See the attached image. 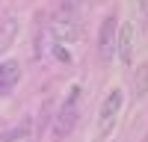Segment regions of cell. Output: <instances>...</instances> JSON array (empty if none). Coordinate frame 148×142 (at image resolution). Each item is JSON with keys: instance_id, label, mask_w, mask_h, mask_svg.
Wrapping results in <instances>:
<instances>
[{"instance_id": "10", "label": "cell", "mask_w": 148, "mask_h": 142, "mask_svg": "<svg viewBox=\"0 0 148 142\" xmlns=\"http://www.w3.org/2000/svg\"><path fill=\"white\" fill-rule=\"evenodd\" d=\"M53 53H56V59H59V62H71L68 47H62V44H53Z\"/></svg>"}, {"instance_id": "8", "label": "cell", "mask_w": 148, "mask_h": 142, "mask_svg": "<svg viewBox=\"0 0 148 142\" xmlns=\"http://www.w3.org/2000/svg\"><path fill=\"white\" fill-rule=\"evenodd\" d=\"M30 130H33V122H30V118H24L18 127H9V130L0 133V142H24V139L30 136Z\"/></svg>"}, {"instance_id": "5", "label": "cell", "mask_w": 148, "mask_h": 142, "mask_svg": "<svg viewBox=\"0 0 148 142\" xmlns=\"http://www.w3.org/2000/svg\"><path fill=\"white\" fill-rule=\"evenodd\" d=\"M116 53L125 65L133 62V24H121L116 36Z\"/></svg>"}, {"instance_id": "1", "label": "cell", "mask_w": 148, "mask_h": 142, "mask_svg": "<svg viewBox=\"0 0 148 142\" xmlns=\"http://www.w3.org/2000/svg\"><path fill=\"white\" fill-rule=\"evenodd\" d=\"M77 118H80V86H71L68 98L62 101V106H59V113H56L53 136H56V139L68 136L71 130H74V124H77Z\"/></svg>"}, {"instance_id": "4", "label": "cell", "mask_w": 148, "mask_h": 142, "mask_svg": "<svg viewBox=\"0 0 148 142\" xmlns=\"http://www.w3.org/2000/svg\"><path fill=\"white\" fill-rule=\"evenodd\" d=\"M116 36H119V24L113 15H107L101 21V30H98V56L104 59V62H110L116 53Z\"/></svg>"}, {"instance_id": "6", "label": "cell", "mask_w": 148, "mask_h": 142, "mask_svg": "<svg viewBox=\"0 0 148 142\" xmlns=\"http://www.w3.org/2000/svg\"><path fill=\"white\" fill-rule=\"evenodd\" d=\"M18 80H21V65L15 59L0 62V98H6V95L18 86Z\"/></svg>"}, {"instance_id": "2", "label": "cell", "mask_w": 148, "mask_h": 142, "mask_svg": "<svg viewBox=\"0 0 148 142\" xmlns=\"http://www.w3.org/2000/svg\"><path fill=\"white\" fill-rule=\"evenodd\" d=\"M121 104H125V92L119 86L107 92V98L101 101V110H98V136H107L110 130L116 127L119 122V113H121Z\"/></svg>"}, {"instance_id": "7", "label": "cell", "mask_w": 148, "mask_h": 142, "mask_svg": "<svg viewBox=\"0 0 148 142\" xmlns=\"http://www.w3.org/2000/svg\"><path fill=\"white\" fill-rule=\"evenodd\" d=\"M18 30H21V24H18L15 15H3V18H0V53H6L9 47L15 44Z\"/></svg>"}, {"instance_id": "3", "label": "cell", "mask_w": 148, "mask_h": 142, "mask_svg": "<svg viewBox=\"0 0 148 142\" xmlns=\"http://www.w3.org/2000/svg\"><path fill=\"white\" fill-rule=\"evenodd\" d=\"M77 30H80V24H77V12H74L71 3H65L62 9L56 12L53 24H51L53 44H71L74 39H77Z\"/></svg>"}, {"instance_id": "9", "label": "cell", "mask_w": 148, "mask_h": 142, "mask_svg": "<svg viewBox=\"0 0 148 142\" xmlns=\"http://www.w3.org/2000/svg\"><path fill=\"white\" fill-rule=\"evenodd\" d=\"M133 92H136V98H145V95H148V62L136 68V77H133Z\"/></svg>"}]
</instances>
